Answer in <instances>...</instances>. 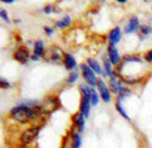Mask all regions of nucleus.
I'll list each match as a JSON object with an SVG mask.
<instances>
[{
	"instance_id": "obj_1",
	"label": "nucleus",
	"mask_w": 152,
	"mask_h": 148,
	"mask_svg": "<svg viewBox=\"0 0 152 148\" xmlns=\"http://www.w3.org/2000/svg\"><path fill=\"white\" fill-rule=\"evenodd\" d=\"M65 52L60 48V47H50L47 48L45 55H43V58L50 61V62H53V63H62L64 60H65Z\"/></svg>"
},
{
	"instance_id": "obj_2",
	"label": "nucleus",
	"mask_w": 152,
	"mask_h": 148,
	"mask_svg": "<svg viewBox=\"0 0 152 148\" xmlns=\"http://www.w3.org/2000/svg\"><path fill=\"white\" fill-rule=\"evenodd\" d=\"M80 70H81V74H83V77L89 86L95 87L96 86V76H95V72L88 66V63H81L80 65Z\"/></svg>"
},
{
	"instance_id": "obj_3",
	"label": "nucleus",
	"mask_w": 152,
	"mask_h": 148,
	"mask_svg": "<svg viewBox=\"0 0 152 148\" xmlns=\"http://www.w3.org/2000/svg\"><path fill=\"white\" fill-rule=\"evenodd\" d=\"M39 131H41L39 127H31V128H28V129H26L24 132L22 133L20 142L23 143V144H29V143H32L37 138Z\"/></svg>"
},
{
	"instance_id": "obj_4",
	"label": "nucleus",
	"mask_w": 152,
	"mask_h": 148,
	"mask_svg": "<svg viewBox=\"0 0 152 148\" xmlns=\"http://www.w3.org/2000/svg\"><path fill=\"white\" fill-rule=\"evenodd\" d=\"M13 57H14V60L19 62V63L24 65V63H27V62L29 61L31 55H29V51H28L27 47L20 46V47H18V48L15 50V52H14Z\"/></svg>"
},
{
	"instance_id": "obj_5",
	"label": "nucleus",
	"mask_w": 152,
	"mask_h": 148,
	"mask_svg": "<svg viewBox=\"0 0 152 148\" xmlns=\"http://www.w3.org/2000/svg\"><path fill=\"white\" fill-rule=\"evenodd\" d=\"M96 89L99 91V95L100 98L103 99V101L105 103H109L110 101V90H109V86H107V84L104 82L102 79H98L96 80Z\"/></svg>"
},
{
	"instance_id": "obj_6",
	"label": "nucleus",
	"mask_w": 152,
	"mask_h": 148,
	"mask_svg": "<svg viewBox=\"0 0 152 148\" xmlns=\"http://www.w3.org/2000/svg\"><path fill=\"white\" fill-rule=\"evenodd\" d=\"M122 87H123V81L121 79V76H118L115 74V71H114V74L109 77V90L115 95H118Z\"/></svg>"
},
{
	"instance_id": "obj_7",
	"label": "nucleus",
	"mask_w": 152,
	"mask_h": 148,
	"mask_svg": "<svg viewBox=\"0 0 152 148\" xmlns=\"http://www.w3.org/2000/svg\"><path fill=\"white\" fill-rule=\"evenodd\" d=\"M57 105H58V98L57 96H53V98H47L45 100L43 104H41L42 106V110H43V114H50L53 110H56Z\"/></svg>"
},
{
	"instance_id": "obj_8",
	"label": "nucleus",
	"mask_w": 152,
	"mask_h": 148,
	"mask_svg": "<svg viewBox=\"0 0 152 148\" xmlns=\"http://www.w3.org/2000/svg\"><path fill=\"white\" fill-rule=\"evenodd\" d=\"M108 58L110 60L112 65L113 66H119L121 62H122V57L119 55V52H118L117 47L114 44H109L108 46Z\"/></svg>"
},
{
	"instance_id": "obj_9",
	"label": "nucleus",
	"mask_w": 152,
	"mask_h": 148,
	"mask_svg": "<svg viewBox=\"0 0 152 148\" xmlns=\"http://www.w3.org/2000/svg\"><path fill=\"white\" fill-rule=\"evenodd\" d=\"M141 28V24H140V19L138 17H132L128 23L126 24V28H124V32L126 34H132V33H136L137 31H140Z\"/></svg>"
},
{
	"instance_id": "obj_10",
	"label": "nucleus",
	"mask_w": 152,
	"mask_h": 148,
	"mask_svg": "<svg viewBox=\"0 0 152 148\" xmlns=\"http://www.w3.org/2000/svg\"><path fill=\"white\" fill-rule=\"evenodd\" d=\"M121 38H122V31L119 27H115L109 32L108 34V41H109V44H114L117 46L118 43L121 42Z\"/></svg>"
},
{
	"instance_id": "obj_11",
	"label": "nucleus",
	"mask_w": 152,
	"mask_h": 148,
	"mask_svg": "<svg viewBox=\"0 0 152 148\" xmlns=\"http://www.w3.org/2000/svg\"><path fill=\"white\" fill-rule=\"evenodd\" d=\"M85 120H86V118H85L80 112H77L72 115V123H74V125L77 128L79 132L85 131Z\"/></svg>"
},
{
	"instance_id": "obj_12",
	"label": "nucleus",
	"mask_w": 152,
	"mask_h": 148,
	"mask_svg": "<svg viewBox=\"0 0 152 148\" xmlns=\"http://www.w3.org/2000/svg\"><path fill=\"white\" fill-rule=\"evenodd\" d=\"M64 65H65L66 70H69V71L76 70V60L74 58V56L71 55V53H66V55H65Z\"/></svg>"
},
{
	"instance_id": "obj_13",
	"label": "nucleus",
	"mask_w": 152,
	"mask_h": 148,
	"mask_svg": "<svg viewBox=\"0 0 152 148\" xmlns=\"http://www.w3.org/2000/svg\"><path fill=\"white\" fill-rule=\"evenodd\" d=\"M88 66H89V67L91 69L96 75L104 74V71H103V69H102L100 63H99V62L95 60V58H88Z\"/></svg>"
},
{
	"instance_id": "obj_14",
	"label": "nucleus",
	"mask_w": 152,
	"mask_h": 148,
	"mask_svg": "<svg viewBox=\"0 0 152 148\" xmlns=\"http://www.w3.org/2000/svg\"><path fill=\"white\" fill-rule=\"evenodd\" d=\"M103 62H104V75L108 76V77H110V76L114 74V71L112 69V66H113L112 62H110V60L108 58L107 55L103 57Z\"/></svg>"
},
{
	"instance_id": "obj_15",
	"label": "nucleus",
	"mask_w": 152,
	"mask_h": 148,
	"mask_svg": "<svg viewBox=\"0 0 152 148\" xmlns=\"http://www.w3.org/2000/svg\"><path fill=\"white\" fill-rule=\"evenodd\" d=\"M55 24H56V27L58 28V29H65V28H69L71 26V18H70V15H66L62 19L57 20Z\"/></svg>"
},
{
	"instance_id": "obj_16",
	"label": "nucleus",
	"mask_w": 152,
	"mask_h": 148,
	"mask_svg": "<svg viewBox=\"0 0 152 148\" xmlns=\"http://www.w3.org/2000/svg\"><path fill=\"white\" fill-rule=\"evenodd\" d=\"M138 32H140V39H141V41H143L146 37H148L151 33H152V27L147 26V24H142Z\"/></svg>"
},
{
	"instance_id": "obj_17",
	"label": "nucleus",
	"mask_w": 152,
	"mask_h": 148,
	"mask_svg": "<svg viewBox=\"0 0 152 148\" xmlns=\"http://www.w3.org/2000/svg\"><path fill=\"white\" fill-rule=\"evenodd\" d=\"M46 52V48H45V44L42 41H36L34 43V55L38 56V57H43Z\"/></svg>"
},
{
	"instance_id": "obj_18",
	"label": "nucleus",
	"mask_w": 152,
	"mask_h": 148,
	"mask_svg": "<svg viewBox=\"0 0 152 148\" xmlns=\"http://www.w3.org/2000/svg\"><path fill=\"white\" fill-rule=\"evenodd\" d=\"M131 94H132V90H131L129 87H126V86H123V87L121 89V91L118 93L117 98H118V100H119V101H122L123 99H126L127 96H129Z\"/></svg>"
},
{
	"instance_id": "obj_19",
	"label": "nucleus",
	"mask_w": 152,
	"mask_h": 148,
	"mask_svg": "<svg viewBox=\"0 0 152 148\" xmlns=\"http://www.w3.org/2000/svg\"><path fill=\"white\" fill-rule=\"evenodd\" d=\"M81 146V137L76 131L72 132V148H80Z\"/></svg>"
},
{
	"instance_id": "obj_20",
	"label": "nucleus",
	"mask_w": 152,
	"mask_h": 148,
	"mask_svg": "<svg viewBox=\"0 0 152 148\" xmlns=\"http://www.w3.org/2000/svg\"><path fill=\"white\" fill-rule=\"evenodd\" d=\"M79 79V71L77 70H74V71H71L70 75L67 76V79H66V82L67 84H75L76 81H77Z\"/></svg>"
},
{
	"instance_id": "obj_21",
	"label": "nucleus",
	"mask_w": 152,
	"mask_h": 148,
	"mask_svg": "<svg viewBox=\"0 0 152 148\" xmlns=\"http://www.w3.org/2000/svg\"><path fill=\"white\" fill-rule=\"evenodd\" d=\"M115 109H117V112L121 114V115L124 118V119H127V120H131V118H129V115L124 112V109H123V106H122V104H121V101L119 100H117V103H115Z\"/></svg>"
},
{
	"instance_id": "obj_22",
	"label": "nucleus",
	"mask_w": 152,
	"mask_h": 148,
	"mask_svg": "<svg viewBox=\"0 0 152 148\" xmlns=\"http://www.w3.org/2000/svg\"><path fill=\"white\" fill-rule=\"evenodd\" d=\"M99 104V94L94 87L91 89V106H96Z\"/></svg>"
},
{
	"instance_id": "obj_23",
	"label": "nucleus",
	"mask_w": 152,
	"mask_h": 148,
	"mask_svg": "<svg viewBox=\"0 0 152 148\" xmlns=\"http://www.w3.org/2000/svg\"><path fill=\"white\" fill-rule=\"evenodd\" d=\"M143 61L147 63H152V50L146 51L143 53Z\"/></svg>"
},
{
	"instance_id": "obj_24",
	"label": "nucleus",
	"mask_w": 152,
	"mask_h": 148,
	"mask_svg": "<svg viewBox=\"0 0 152 148\" xmlns=\"http://www.w3.org/2000/svg\"><path fill=\"white\" fill-rule=\"evenodd\" d=\"M0 18H1L3 20H5L7 23L10 22V19H9V17H8V12L5 10V9H1V10H0Z\"/></svg>"
},
{
	"instance_id": "obj_25",
	"label": "nucleus",
	"mask_w": 152,
	"mask_h": 148,
	"mask_svg": "<svg viewBox=\"0 0 152 148\" xmlns=\"http://www.w3.org/2000/svg\"><path fill=\"white\" fill-rule=\"evenodd\" d=\"M9 87H10V84L5 79L0 77V89H9Z\"/></svg>"
},
{
	"instance_id": "obj_26",
	"label": "nucleus",
	"mask_w": 152,
	"mask_h": 148,
	"mask_svg": "<svg viewBox=\"0 0 152 148\" xmlns=\"http://www.w3.org/2000/svg\"><path fill=\"white\" fill-rule=\"evenodd\" d=\"M43 12L46 14H51V13H53V5L52 4H47V5L43 8Z\"/></svg>"
},
{
	"instance_id": "obj_27",
	"label": "nucleus",
	"mask_w": 152,
	"mask_h": 148,
	"mask_svg": "<svg viewBox=\"0 0 152 148\" xmlns=\"http://www.w3.org/2000/svg\"><path fill=\"white\" fill-rule=\"evenodd\" d=\"M43 31L46 32V34L52 36V33H53V28H51V27H43Z\"/></svg>"
},
{
	"instance_id": "obj_28",
	"label": "nucleus",
	"mask_w": 152,
	"mask_h": 148,
	"mask_svg": "<svg viewBox=\"0 0 152 148\" xmlns=\"http://www.w3.org/2000/svg\"><path fill=\"white\" fill-rule=\"evenodd\" d=\"M1 3H5V4H12V3H14L15 0H0Z\"/></svg>"
},
{
	"instance_id": "obj_29",
	"label": "nucleus",
	"mask_w": 152,
	"mask_h": 148,
	"mask_svg": "<svg viewBox=\"0 0 152 148\" xmlns=\"http://www.w3.org/2000/svg\"><path fill=\"white\" fill-rule=\"evenodd\" d=\"M31 60H33V61H38V60H39V57H38V56H36L34 53H33V55L31 56Z\"/></svg>"
},
{
	"instance_id": "obj_30",
	"label": "nucleus",
	"mask_w": 152,
	"mask_h": 148,
	"mask_svg": "<svg viewBox=\"0 0 152 148\" xmlns=\"http://www.w3.org/2000/svg\"><path fill=\"white\" fill-rule=\"evenodd\" d=\"M53 13H61V9H60L58 7L53 5Z\"/></svg>"
},
{
	"instance_id": "obj_31",
	"label": "nucleus",
	"mask_w": 152,
	"mask_h": 148,
	"mask_svg": "<svg viewBox=\"0 0 152 148\" xmlns=\"http://www.w3.org/2000/svg\"><path fill=\"white\" fill-rule=\"evenodd\" d=\"M115 1H117V3H119V4H126L128 0H115Z\"/></svg>"
},
{
	"instance_id": "obj_32",
	"label": "nucleus",
	"mask_w": 152,
	"mask_h": 148,
	"mask_svg": "<svg viewBox=\"0 0 152 148\" xmlns=\"http://www.w3.org/2000/svg\"><path fill=\"white\" fill-rule=\"evenodd\" d=\"M143 1H145V3H151L152 0H143Z\"/></svg>"
},
{
	"instance_id": "obj_33",
	"label": "nucleus",
	"mask_w": 152,
	"mask_h": 148,
	"mask_svg": "<svg viewBox=\"0 0 152 148\" xmlns=\"http://www.w3.org/2000/svg\"><path fill=\"white\" fill-rule=\"evenodd\" d=\"M64 148H69V147H64Z\"/></svg>"
}]
</instances>
